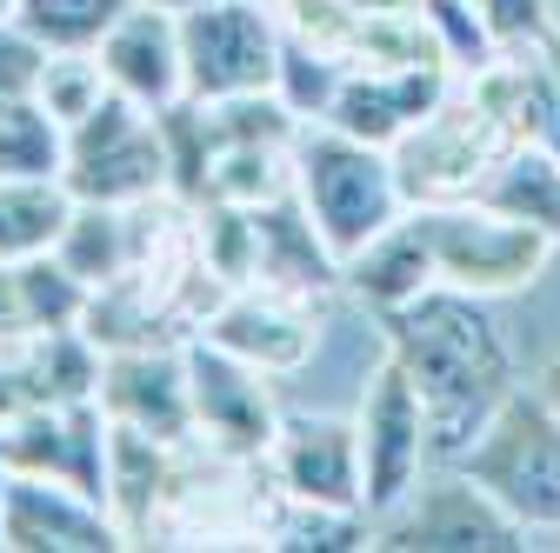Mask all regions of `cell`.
<instances>
[{"instance_id": "2", "label": "cell", "mask_w": 560, "mask_h": 553, "mask_svg": "<svg viewBox=\"0 0 560 553\" xmlns=\"http://www.w3.org/2000/svg\"><path fill=\"white\" fill-rule=\"evenodd\" d=\"M294 187H301L314 234L327 240V254L340 267L361 247H374L400 221V200H407V180L387 167V154L340 127H320V133L294 141Z\"/></svg>"}, {"instance_id": "16", "label": "cell", "mask_w": 560, "mask_h": 553, "mask_svg": "<svg viewBox=\"0 0 560 553\" xmlns=\"http://www.w3.org/2000/svg\"><path fill=\"white\" fill-rule=\"evenodd\" d=\"M74 193L60 174H0V260L21 267L34 254H54L67 221H74Z\"/></svg>"}, {"instance_id": "8", "label": "cell", "mask_w": 560, "mask_h": 553, "mask_svg": "<svg viewBox=\"0 0 560 553\" xmlns=\"http://www.w3.org/2000/svg\"><path fill=\"white\" fill-rule=\"evenodd\" d=\"M361 480H368V520H381L387 507H400L420 473L434 467V434H428V400L407 380V367L387 354V367L368 380L361 393Z\"/></svg>"}, {"instance_id": "11", "label": "cell", "mask_w": 560, "mask_h": 553, "mask_svg": "<svg viewBox=\"0 0 560 553\" xmlns=\"http://www.w3.org/2000/svg\"><path fill=\"white\" fill-rule=\"evenodd\" d=\"M273 473L294 507L327 514H368V480H361V434L354 421H288L273 434Z\"/></svg>"}, {"instance_id": "13", "label": "cell", "mask_w": 560, "mask_h": 553, "mask_svg": "<svg viewBox=\"0 0 560 553\" xmlns=\"http://www.w3.org/2000/svg\"><path fill=\"white\" fill-rule=\"evenodd\" d=\"M187 380H194V427L228 440L234 454H273L280 421H273V400L260 387V367L234 361L214 340H200L187 354Z\"/></svg>"}, {"instance_id": "7", "label": "cell", "mask_w": 560, "mask_h": 553, "mask_svg": "<svg viewBox=\"0 0 560 553\" xmlns=\"http://www.w3.org/2000/svg\"><path fill=\"white\" fill-rule=\"evenodd\" d=\"M374 546H407V553H514L527 546V527L494 507L460 467L420 473V487L374 520Z\"/></svg>"}, {"instance_id": "25", "label": "cell", "mask_w": 560, "mask_h": 553, "mask_svg": "<svg viewBox=\"0 0 560 553\" xmlns=\"http://www.w3.org/2000/svg\"><path fill=\"white\" fill-rule=\"evenodd\" d=\"M154 8H174V14H187V8H200V0H154Z\"/></svg>"}, {"instance_id": "6", "label": "cell", "mask_w": 560, "mask_h": 553, "mask_svg": "<svg viewBox=\"0 0 560 553\" xmlns=\"http://www.w3.org/2000/svg\"><path fill=\"white\" fill-rule=\"evenodd\" d=\"M420 227H428L441 287H460V294H480V301L527 287L540 273V260L553 254V234H540L534 221L501 214V207H487L480 193L467 207H428Z\"/></svg>"}, {"instance_id": "12", "label": "cell", "mask_w": 560, "mask_h": 553, "mask_svg": "<svg viewBox=\"0 0 560 553\" xmlns=\"http://www.w3.org/2000/svg\"><path fill=\"white\" fill-rule=\"evenodd\" d=\"M94 400L114 427L154 434V440L194 434V380H187V361H174V354L133 348V354L101 361V393Z\"/></svg>"}, {"instance_id": "21", "label": "cell", "mask_w": 560, "mask_h": 553, "mask_svg": "<svg viewBox=\"0 0 560 553\" xmlns=\"http://www.w3.org/2000/svg\"><path fill=\"white\" fill-rule=\"evenodd\" d=\"M460 8L494 34V40H540V0H460Z\"/></svg>"}, {"instance_id": "9", "label": "cell", "mask_w": 560, "mask_h": 553, "mask_svg": "<svg viewBox=\"0 0 560 553\" xmlns=\"http://www.w3.org/2000/svg\"><path fill=\"white\" fill-rule=\"evenodd\" d=\"M0 546L14 553H107L127 546V527L101 514L94 494L47 473H8L0 487Z\"/></svg>"}, {"instance_id": "14", "label": "cell", "mask_w": 560, "mask_h": 553, "mask_svg": "<svg viewBox=\"0 0 560 553\" xmlns=\"http://www.w3.org/2000/svg\"><path fill=\"white\" fill-rule=\"evenodd\" d=\"M441 107V74L420 60H394V67H374V74H347L334 87V107H327V127L354 133V141H374V148H394L400 133L428 127Z\"/></svg>"}, {"instance_id": "20", "label": "cell", "mask_w": 560, "mask_h": 553, "mask_svg": "<svg viewBox=\"0 0 560 553\" xmlns=\"http://www.w3.org/2000/svg\"><path fill=\"white\" fill-rule=\"evenodd\" d=\"M107 94H114V87H107V74H101V54H47V60H40L34 101H40L60 127L88 120Z\"/></svg>"}, {"instance_id": "22", "label": "cell", "mask_w": 560, "mask_h": 553, "mask_svg": "<svg viewBox=\"0 0 560 553\" xmlns=\"http://www.w3.org/2000/svg\"><path fill=\"white\" fill-rule=\"evenodd\" d=\"M27 333V314H21V273L0 260V348H8V340H21Z\"/></svg>"}, {"instance_id": "26", "label": "cell", "mask_w": 560, "mask_h": 553, "mask_svg": "<svg viewBox=\"0 0 560 553\" xmlns=\"http://www.w3.org/2000/svg\"><path fill=\"white\" fill-rule=\"evenodd\" d=\"M0 487H8V454H0Z\"/></svg>"}, {"instance_id": "3", "label": "cell", "mask_w": 560, "mask_h": 553, "mask_svg": "<svg viewBox=\"0 0 560 553\" xmlns=\"http://www.w3.org/2000/svg\"><path fill=\"white\" fill-rule=\"evenodd\" d=\"M447 467H460L474 487L508 507L527 533H560V407L534 387H514Z\"/></svg>"}, {"instance_id": "1", "label": "cell", "mask_w": 560, "mask_h": 553, "mask_svg": "<svg viewBox=\"0 0 560 553\" xmlns=\"http://www.w3.org/2000/svg\"><path fill=\"white\" fill-rule=\"evenodd\" d=\"M381 320H387V354L407 367V380L428 400L434 467H447L514 393L508 340L494 333L480 294H460V287H428L387 307Z\"/></svg>"}, {"instance_id": "18", "label": "cell", "mask_w": 560, "mask_h": 553, "mask_svg": "<svg viewBox=\"0 0 560 553\" xmlns=\"http://www.w3.org/2000/svg\"><path fill=\"white\" fill-rule=\"evenodd\" d=\"M480 200L501 207V214H514V221H534L540 234L560 240V154H547V148H514L494 174H487Z\"/></svg>"}, {"instance_id": "19", "label": "cell", "mask_w": 560, "mask_h": 553, "mask_svg": "<svg viewBox=\"0 0 560 553\" xmlns=\"http://www.w3.org/2000/svg\"><path fill=\"white\" fill-rule=\"evenodd\" d=\"M127 8L133 0H21L14 27L27 40H40L47 54H94Z\"/></svg>"}, {"instance_id": "23", "label": "cell", "mask_w": 560, "mask_h": 553, "mask_svg": "<svg viewBox=\"0 0 560 553\" xmlns=\"http://www.w3.org/2000/svg\"><path fill=\"white\" fill-rule=\"evenodd\" d=\"M540 393H547V400H553V407H560V361H553V367H547V374H540Z\"/></svg>"}, {"instance_id": "10", "label": "cell", "mask_w": 560, "mask_h": 553, "mask_svg": "<svg viewBox=\"0 0 560 553\" xmlns=\"http://www.w3.org/2000/svg\"><path fill=\"white\" fill-rule=\"evenodd\" d=\"M101 54V74L114 94H127L133 107L148 114H174L187 101V60H180V14L154 8V0H133V8L107 27Z\"/></svg>"}, {"instance_id": "24", "label": "cell", "mask_w": 560, "mask_h": 553, "mask_svg": "<svg viewBox=\"0 0 560 553\" xmlns=\"http://www.w3.org/2000/svg\"><path fill=\"white\" fill-rule=\"evenodd\" d=\"M14 14H21V0H0V27H8Z\"/></svg>"}, {"instance_id": "15", "label": "cell", "mask_w": 560, "mask_h": 553, "mask_svg": "<svg viewBox=\"0 0 560 553\" xmlns=\"http://www.w3.org/2000/svg\"><path fill=\"white\" fill-rule=\"evenodd\" d=\"M207 340H214V348H228L234 361L260 367V374H288V367L307 361L314 327H307L294 307H280L273 294H241V301H228L214 320H207Z\"/></svg>"}, {"instance_id": "4", "label": "cell", "mask_w": 560, "mask_h": 553, "mask_svg": "<svg viewBox=\"0 0 560 553\" xmlns=\"http://www.w3.org/2000/svg\"><path fill=\"white\" fill-rule=\"evenodd\" d=\"M280 40L267 0H200L180 14V60H187V107L247 101L280 87Z\"/></svg>"}, {"instance_id": "17", "label": "cell", "mask_w": 560, "mask_h": 553, "mask_svg": "<svg viewBox=\"0 0 560 553\" xmlns=\"http://www.w3.org/2000/svg\"><path fill=\"white\" fill-rule=\"evenodd\" d=\"M347 281H354V294L374 301L381 314L400 307V301H413V294H428V287H441L434 247H428V227H420V214H413V221H394L374 247H361L354 260H347Z\"/></svg>"}, {"instance_id": "5", "label": "cell", "mask_w": 560, "mask_h": 553, "mask_svg": "<svg viewBox=\"0 0 560 553\" xmlns=\"http://www.w3.org/2000/svg\"><path fill=\"white\" fill-rule=\"evenodd\" d=\"M174 148L167 133L154 127L148 107H133L127 94H107L88 120L67 127V193L74 200H101V207H127V200H148L167 187Z\"/></svg>"}]
</instances>
